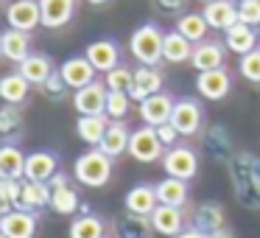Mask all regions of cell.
I'll list each match as a JSON object with an SVG mask.
<instances>
[{"instance_id": "obj_1", "label": "cell", "mask_w": 260, "mask_h": 238, "mask_svg": "<svg viewBox=\"0 0 260 238\" xmlns=\"http://www.w3.org/2000/svg\"><path fill=\"white\" fill-rule=\"evenodd\" d=\"M230 180L243 207L260 210V160L241 152L230 160Z\"/></svg>"}, {"instance_id": "obj_2", "label": "cell", "mask_w": 260, "mask_h": 238, "mask_svg": "<svg viewBox=\"0 0 260 238\" xmlns=\"http://www.w3.org/2000/svg\"><path fill=\"white\" fill-rule=\"evenodd\" d=\"M73 174H76V182L84 188H104L112 180V157L92 146L90 152L76 157Z\"/></svg>"}, {"instance_id": "obj_3", "label": "cell", "mask_w": 260, "mask_h": 238, "mask_svg": "<svg viewBox=\"0 0 260 238\" xmlns=\"http://www.w3.org/2000/svg\"><path fill=\"white\" fill-rule=\"evenodd\" d=\"M162 42H165V34L157 23H143L132 31L129 37V51L132 56L137 59L140 65H151L157 68L162 62Z\"/></svg>"}, {"instance_id": "obj_4", "label": "cell", "mask_w": 260, "mask_h": 238, "mask_svg": "<svg viewBox=\"0 0 260 238\" xmlns=\"http://www.w3.org/2000/svg\"><path fill=\"white\" fill-rule=\"evenodd\" d=\"M162 168H165V176H176V180H185V182H190L193 176L199 174V154L193 152L190 146H171V148H165V154H162Z\"/></svg>"}, {"instance_id": "obj_5", "label": "cell", "mask_w": 260, "mask_h": 238, "mask_svg": "<svg viewBox=\"0 0 260 238\" xmlns=\"http://www.w3.org/2000/svg\"><path fill=\"white\" fill-rule=\"evenodd\" d=\"M129 154L137 160V163H157V160H162L165 146H162V140H159V135H157V126L143 124L140 129L132 132Z\"/></svg>"}, {"instance_id": "obj_6", "label": "cell", "mask_w": 260, "mask_h": 238, "mask_svg": "<svg viewBox=\"0 0 260 238\" xmlns=\"http://www.w3.org/2000/svg\"><path fill=\"white\" fill-rule=\"evenodd\" d=\"M171 124L179 132L182 137H193L202 132L204 126V109L196 98H179L174 104V112H171Z\"/></svg>"}, {"instance_id": "obj_7", "label": "cell", "mask_w": 260, "mask_h": 238, "mask_svg": "<svg viewBox=\"0 0 260 238\" xmlns=\"http://www.w3.org/2000/svg\"><path fill=\"white\" fill-rule=\"evenodd\" d=\"M107 96H109V87L95 79L92 84L73 93V107L79 115H107Z\"/></svg>"}, {"instance_id": "obj_8", "label": "cell", "mask_w": 260, "mask_h": 238, "mask_svg": "<svg viewBox=\"0 0 260 238\" xmlns=\"http://www.w3.org/2000/svg\"><path fill=\"white\" fill-rule=\"evenodd\" d=\"M232 90V76L226 68H215V70H204V73L196 76V93L202 98H210V101H221L226 98Z\"/></svg>"}, {"instance_id": "obj_9", "label": "cell", "mask_w": 260, "mask_h": 238, "mask_svg": "<svg viewBox=\"0 0 260 238\" xmlns=\"http://www.w3.org/2000/svg\"><path fill=\"white\" fill-rule=\"evenodd\" d=\"M9 28L17 31H34L37 25H42V12H40V0H14L6 9Z\"/></svg>"}, {"instance_id": "obj_10", "label": "cell", "mask_w": 260, "mask_h": 238, "mask_svg": "<svg viewBox=\"0 0 260 238\" xmlns=\"http://www.w3.org/2000/svg\"><path fill=\"white\" fill-rule=\"evenodd\" d=\"M59 73H62L64 84L76 93V90H81V87L92 84L98 70L90 65V59H87V56H70V59H64V62L59 65Z\"/></svg>"}, {"instance_id": "obj_11", "label": "cell", "mask_w": 260, "mask_h": 238, "mask_svg": "<svg viewBox=\"0 0 260 238\" xmlns=\"http://www.w3.org/2000/svg\"><path fill=\"white\" fill-rule=\"evenodd\" d=\"M174 98L168 96V93H154V96H148L146 101H140V121L148 126H162L171 121V112H174Z\"/></svg>"}, {"instance_id": "obj_12", "label": "cell", "mask_w": 260, "mask_h": 238, "mask_svg": "<svg viewBox=\"0 0 260 238\" xmlns=\"http://www.w3.org/2000/svg\"><path fill=\"white\" fill-rule=\"evenodd\" d=\"M84 56L90 59V65L98 70V73H109L120 65V48L115 40H95L87 45Z\"/></svg>"}, {"instance_id": "obj_13", "label": "cell", "mask_w": 260, "mask_h": 238, "mask_svg": "<svg viewBox=\"0 0 260 238\" xmlns=\"http://www.w3.org/2000/svg\"><path fill=\"white\" fill-rule=\"evenodd\" d=\"M115 238H154L151 216H137V213H120L112 219Z\"/></svg>"}, {"instance_id": "obj_14", "label": "cell", "mask_w": 260, "mask_h": 238, "mask_svg": "<svg viewBox=\"0 0 260 238\" xmlns=\"http://www.w3.org/2000/svg\"><path fill=\"white\" fill-rule=\"evenodd\" d=\"M224 59H226V45H224V42H215V40H202L199 45H193L190 65L199 70V73H204V70L224 68Z\"/></svg>"}, {"instance_id": "obj_15", "label": "cell", "mask_w": 260, "mask_h": 238, "mask_svg": "<svg viewBox=\"0 0 260 238\" xmlns=\"http://www.w3.org/2000/svg\"><path fill=\"white\" fill-rule=\"evenodd\" d=\"M162 73L159 68H151V65H137L135 68V84H132V101H146L154 93H162Z\"/></svg>"}, {"instance_id": "obj_16", "label": "cell", "mask_w": 260, "mask_h": 238, "mask_svg": "<svg viewBox=\"0 0 260 238\" xmlns=\"http://www.w3.org/2000/svg\"><path fill=\"white\" fill-rule=\"evenodd\" d=\"M59 171V157L53 152H31L25 154V176L31 182H51Z\"/></svg>"}, {"instance_id": "obj_17", "label": "cell", "mask_w": 260, "mask_h": 238, "mask_svg": "<svg viewBox=\"0 0 260 238\" xmlns=\"http://www.w3.org/2000/svg\"><path fill=\"white\" fill-rule=\"evenodd\" d=\"M159 199H157V185H148V182H140V185L129 188L123 196V207L129 213H137V216H151L157 210Z\"/></svg>"}, {"instance_id": "obj_18", "label": "cell", "mask_w": 260, "mask_h": 238, "mask_svg": "<svg viewBox=\"0 0 260 238\" xmlns=\"http://www.w3.org/2000/svg\"><path fill=\"white\" fill-rule=\"evenodd\" d=\"M202 14L210 28L226 31L238 23V3L235 0H210V3H204Z\"/></svg>"}, {"instance_id": "obj_19", "label": "cell", "mask_w": 260, "mask_h": 238, "mask_svg": "<svg viewBox=\"0 0 260 238\" xmlns=\"http://www.w3.org/2000/svg\"><path fill=\"white\" fill-rule=\"evenodd\" d=\"M151 224H154V232L174 238L185 230V210L174 207V204H157V210L151 213Z\"/></svg>"}, {"instance_id": "obj_20", "label": "cell", "mask_w": 260, "mask_h": 238, "mask_svg": "<svg viewBox=\"0 0 260 238\" xmlns=\"http://www.w3.org/2000/svg\"><path fill=\"white\" fill-rule=\"evenodd\" d=\"M0 232H6L9 238H34L37 232V216L31 210L14 207L12 213L0 216Z\"/></svg>"}, {"instance_id": "obj_21", "label": "cell", "mask_w": 260, "mask_h": 238, "mask_svg": "<svg viewBox=\"0 0 260 238\" xmlns=\"http://www.w3.org/2000/svg\"><path fill=\"white\" fill-rule=\"evenodd\" d=\"M76 3L79 0H40L42 12V25L45 28H64L76 14Z\"/></svg>"}, {"instance_id": "obj_22", "label": "cell", "mask_w": 260, "mask_h": 238, "mask_svg": "<svg viewBox=\"0 0 260 238\" xmlns=\"http://www.w3.org/2000/svg\"><path fill=\"white\" fill-rule=\"evenodd\" d=\"M129 140H132L129 126H126L123 121H109V126H107V132H104L98 148L115 160V157H120V154L129 152Z\"/></svg>"}, {"instance_id": "obj_23", "label": "cell", "mask_w": 260, "mask_h": 238, "mask_svg": "<svg viewBox=\"0 0 260 238\" xmlns=\"http://www.w3.org/2000/svg\"><path fill=\"white\" fill-rule=\"evenodd\" d=\"M224 224H226V213L218 202H202L193 210V227L199 232H204V235L224 230Z\"/></svg>"}, {"instance_id": "obj_24", "label": "cell", "mask_w": 260, "mask_h": 238, "mask_svg": "<svg viewBox=\"0 0 260 238\" xmlns=\"http://www.w3.org/2000/svg\"><path fill=\"white\" fill-rule=\"evenodd\" d=\"M224 45H226V51L243 56V53L257 48V28H252L246 23H235L232 28L224 31Z\"/></svg>"}, {"instance_id": "obj_25", "label": "cell", "mask_w": 260, "mask_h": 238, "mask_svg": "<svg viewBox=\"0 0 260 238\" xmlns=\"http://www.w3.org/2000/svg\"><path fill=\"white\" fill-rule=\"evenodd\" d=\"M28 90H31V81L25 79L20 70L6 73L3 79H0V101L3 104H14V107H20V104L28 98Z\"/></svg>"}, {"instance_id": "obj_26", "label": "cell", "mask_w": 260, "mask_h": 238, "mask_svg": "<svg viewBox=\"0 0 260 238\" xmlns=\"http://www.w3.org/2000/svg\"><path fill=\"white\" fill-rule=\"evenodd\" d=\"M17 70H20V73H23L34 87H42V84H45V81L53 76V65H51V59H48L45 53H28V56H25L23 62L17 65Z\"/></svg>"}, {"instance_id": "obj_27", "label": "cell", "mask_w": 260, "mask_h": 238, "mask_svg": "<svg viewBox=\"0 0 260 238\" xmlns=\"http://www.w3.org/2000/svg\"><path fill=\"white\" fill-rule=\"evenodd\" d=\"M107 126H109L107 115H79V121H76V137H79L81 143H87V146L98 148Z\"/></svg>"}, {"instance_id": "obj_28", "label": "cell", "mask_w": 260, "mask_h": 238, "mask_svg": "<svg viewBox=\"0 0 260 238\" xmlns=\"http://www.w3.org/2000/svg\"><path fill=\"white\" fill-rule=\"evenodd\" d=\"M20 210H42L51 207V185L48 182H31L23 180V193H20Z\"/></svg>"}, {"instance_id": "obj_29", "label": "cell", "mask_w": 260, "mask_h": 238, "mask_svg": "<svg viewBox=\"0 0 260 238\" xmlns=\"http://www.w3.org/2000/svg\"><path fill=\"white\" fill-rule=\"evenodd\" d=\"M28 53H31V34L28 31H17V28L3 31V56L9 62L20 65Z\"/></svg>"}, {"instance_id": "obj_30", "label": "cell", "mask_w": 260, "mask_h": 238, "mask_svg": "<svg viewBox=\"0 0 260 238\" xmlns=\"http://www.w3.org/2000/svg\"><path fill=\"white\" fill-rule=\"evenodd\" d=\"M193 56V42L187 37H182L179 31H168L165 34V42H162V59L171 65H182Z\"/></svg>"}, {"instance_id": "obj_31", "label": "cell", "mask_w": 260, "mask_h": 238, "mask_svg": "<svg viewBox=\"0 0 260 238\" xmlns=\"http://www.w3.org/2000/svg\"><path fill=\"white\" fill-rule=\"evenodd\" d=\"M187 182L176 180V176H162L157 182V199L159 204H174V207H185L187 204Z\"/></svg>"}, {"instance_id": "obj_32", "label": "cell", "mask_w": 260, "mask_h": 238, "mask_svg": "<svg viewBox=\"0 0 260 238\" xmlns=\"http://www.w3.org/2000/svg\"><path fill=\"white\" fill-rule=\"evenodd\" d=\"M25 176V154L17 146H0V180H23Z\"/></svg>"}, {"instance_id": "obj_33", "label": "cell", "mask_w": 260, "mask_h": 238, "mask_svg": "<svg viewBox=\"0 0 260 238\" xmlns=\"http://www.w3.org/2000/svg\"><path fill=\"white\" fill-rule=\"evenodd\" d=\"M107 235V224H104L101 216L95 213H81L73 219V224H70V238H104Z\"/></svg>"}, {"instance_id": "obj_34", "label": "cell", "mask_w": 260, "mask_h": 238, "mask_svg": "<svg viewBox=\"0 0 260 238\" xmlns=\"http://www.w3.org/2000/svg\"><path fill=\"white\" fill-rule=\"evenodd\" d=\"M176 31H179L182 37H187L193 45H199L202 40H207L210 25H207V20H204L202 12H187V14H182V17L176 20Z\"/></svg>"}, {"instance_id": "obj_35", "label": "cell", "mask_w": 260, "mask_h": 238, "mask_svg": "<svg viewBox=\"0 0 260 238\" xmlns=\"http://www.w3.org/2000/svg\"><path fill=\"white\" fill-rule=\"evenodd\" d=\"M79 204H81V199L73 185H62V188H53L51 191V207L59 216H73L79 210Z\"/></svg>"}, {"instance_id": "obj_36", "label": "cell", "mask_w": 260, "mask_h": 238, "mask_svg": "<svg viewBox=\"0 0 260 238\" xmlns=\"http://www.w3.org/2000/svg\"><path fill=\"white\" fill-rule=\"evenodd\" d=\"M204 146H207V154L215 163H230L232 160V143H230V137H226L224 129H210Z\"/></svg>"}, {"instance_id": "obj_37", "label": "cell", "mask_w": 260, "mask_h": 238, "mask_svg": "<svg viewBox=\"0 0 260 238\" xmlns=\"http://www.w3.org/2000/svg\"><path fill=\"white\" fill-rule=\"evenodd\" d=\"M20 129H23V112H20V107L3 104L0 107V135L14 137V135H20Z\"/></svg>"}, {"instance_id": "obj_38", "label": "cell", "mask_w": 260, "mask_h": 238, "mask_svg": "<svg viewBox=\"0 0 260 238\" xmlns=\"http://www.w3.org/2000/svg\"><path fill=\"white\" fill-rule=\"evenodd\" d=\"M107 79H104V84L109 87V90L115 93H132V84H135V70L126 68V65H118L115 70H109V73H104Z\"/></svg>"}, {"instance_id": "obj_39", "label": "cell", "mask_w": 260, "mask_h": 238, "mask_svg": "<svg viewBox=\"0 0 260 238\" xmlns=\"http://www.w3.org/2000/svg\"><path fill=\"white\" fill-rule=\"evenodd\" d=\"M129 107H132V96H129V93L109 90V96H107V118L109 121H123L126 115H129Z\"/></svg>"}, {"instance_id": "obj_40", "label": "cell", "mask_w": 260, "mask_h": 238, "mask_svg": "<svg viewBox=\"0 0 260 238\" xmlns=\"http://www.w3.org/2000/svg\"><path fill=\"white\" fill-rule=\"evenodd\" d=\"M238 70H241V76L246 81H252V84H260V48H254V51L243 53L241 62H238Z\"/></svg>"}, {"instance_id": "obj_41", "label": "cell", "mask_w": 260, "mask_h": 238, "mask_svg": "<svg viewBox=\"0 0 260 238\" xmlns=\"http://www.w3.org/2000/svg\"><path fill=\"white\" fill-rule=\"evenodd\" d=\"M238 23H246L252 28L260 25V0H241L238 3Z\"/></svg>"}, {"instance_id": "obj_42", "label": "cell", "mask_w": 260, "mask_h": 238, "mask_svg": "<svg viewBox=\"0 0 260 238\" xmlns=\"http://www.w3.org/2000/svg\"><path fill=\"white\" fill-rule=\"evenodd\" d=\"M68 90H70V87L64 84V79H62V73H59V70H53V76L45 81V84H42V93H45L48 98H53V101H62V98L68 96Z\"/></svg>"}, {"instance_id": "obj_43", "label": "cell", "mask_w": 260, "mask_h": 238, "mask_svg": "<svg viewBox=\"0 0 260 238\" xmlns=\"http://www.w3.org/2000/svg\"><path fill=\"white\" fill-rule=\"evenodd\" d=\"M20 193H23V180H0V199H6L17 207Z\"/></svg>"}, {"instance_id": "obj_44", "label": "cell", "mask_w": 260, "mask_h": 238, "mask_svg": "<svg viewBox=\"0 0 260 238\" xmlns=\"http://www.w3.org/2000/svg\"><path fill=\"white\" fill-rule=\"evenodd\" d=\"M157 135H159V140H162V146H165V148L176 146V140L182 137L179 132L174 129V124H171V121H168V124H162V126H157Z\"/></svg>"}, {"instance_id": "obj_45", "label": "cell", "mask_w": 260, "mask_h": 238, "mask_svg": "<svg viewBox=\"0 0 260 238\" xmlns=\"http://www.w3.org/2000/svg\"><path fill=\"white\" fill-rule=\"evenodd\" d=\"M187 0H157V6L162 9V12H179V9H185Z\"/></svg>"}, {"instance_id": "obj_46", "label": "cell", "mask_w": 260, "mask_h": 238, "mask_svg": "<svg viewBox=\"0 0 260 238\" xmlns=\"http://www.w3.org/2000/svg\"><path fill=\"white\" fill-rule=\"evenodd\" d=\"M174 238H207L204 232H199L196 227H185V230L179 232V235H174Z\"/></svg>"}, {"instance_id": "obj_47", "label": "cell", "mask_w": 260, "mask_h": 238, "mask_svg": "<svg viewBox=\"0 0 260 238\" xmlns=\"http://www.w3.org/2000/svg\"><path fill=\"white\" fill-rule=\"evenodd\" d=\"M207 238H235V235H232V230H226V227H224V230H218V232H210Z\"/></svg>"}, {"instance_id": "obj_48", "label": "cell", "mask_w": 260, "mask_h": 238, "mask_svg": "<svg viewBox=\"0 0 260 238\" xmlns=\"http://www.w3.org/2000/svg\"><path fill=\"white\" fill-rule=\"evenodd\" d=\"M12 210H14V204H12V202H6V199H0V216L12 213Z\"/></svg>"}, {"instance_id": "obj_49", "label": "cell", "mask_w": 260, "mask_h": 238, "mask_svg": "<svg viewBox=\"0 0 260 238\" xmlns=\"http://www.w3.org/2000/svg\"><path fill=\"white\" fill-rule=\"evenodd\" d=\"M84 3H90V6H104V3H109V0H84Z\"/></svg>"}, {"instance_id": "obj_50", "label": "cell", "mask_w": 260, "mask_h": 238, "mask_svg": "<svg viewBox=\"0 0 260 238\" xmlns=\"http://www.w3.org/2000/svg\"><path fill=\"white\" fill-rule=\"evenodd\" d=\"M0 56H3V34H0Z\"/></svg>"}, {"instance_id": "obj_51", "label": "cell", "mask_w": 260, "mask_h": 238, "mask_svg": "<svg viewBox=\"0 0 260 238\" xmlns=\"http://www.w3.org/2000/svg\"><path fill=\"white\" fill-rule=\"evenodd\" d=\"M0 238H9V235H6V232H0Z\"/></svg>"}, {"instance_id": "obj_52", "label": "cell", "mask_w": 260, "mask_h": 238, "mask_svg": "<svg viewBox=\"0 0 260 238\" xmlns=\"http://www.w3.org/2000/svg\"><path fill=\"white\" fill-rule=\"evenodd\" d=\"M202 3H210V0H202Z\"/></svg>"}, {"instance_id": "obj_53", "label": "cell", "mask_w": 260, "mask_h": 238, "mask_svg": "<svg viewBox=\"0 0 260 238\" xmlns=\"http://www.w3.org/2000/svg\"><path fill=\"white\" fill-rule=\"evenodd\" d=\"M235 3H241V0H235Z\"/></svg>"}, {"instance_id": "obj_54", "label": "cell", "mask_w": 260, "mask_h": 238, "mask_svg": "<svg viewBox=\"0 0 260 238\" xmlns=\"http://www.w3.org/2000/svg\"><path fill=\"white\" fill-rule=\"evenodd\" d=\"M0 3H3V0H0Z\"/></svg>"}]
</instances>
